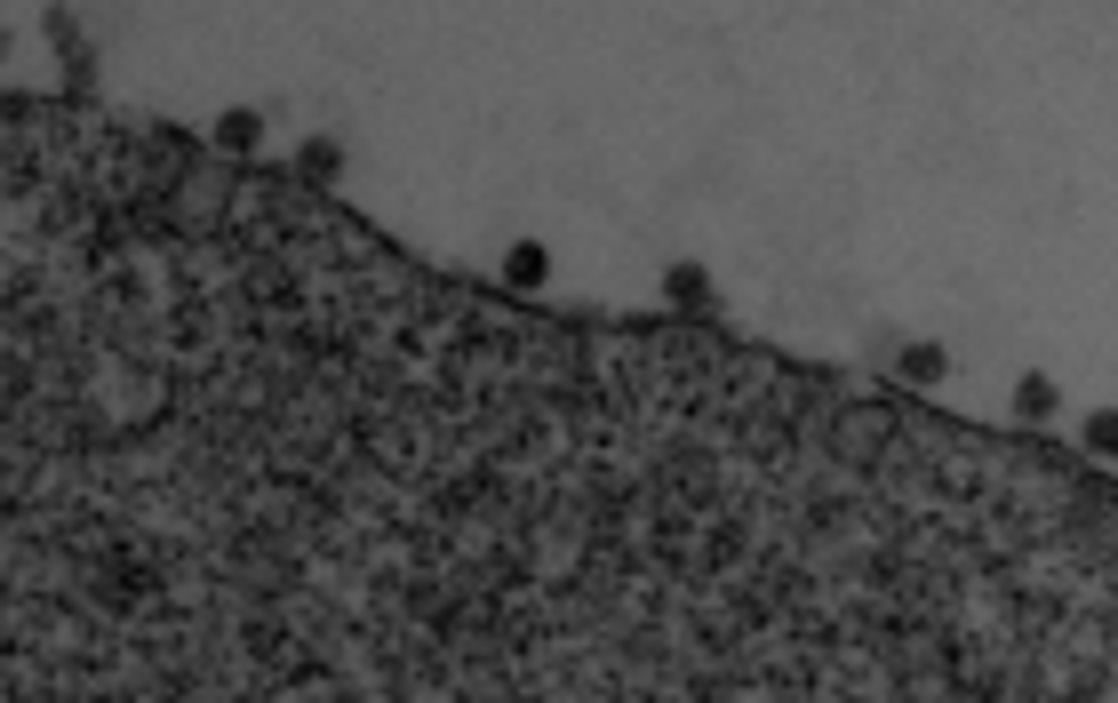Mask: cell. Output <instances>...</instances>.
I'll return each instance as SVG.
<instances>
[{
    "instance_id": "cell-3",
    "label": "cell",
    "mask_w": 1118,
    "mask_h": 703,
    "mask_svg": "<svg viewBox=\"0 0 1118 703\" xmlns=\"http://www.w3.org/2000/svg\"><path fill=\"white\" fill-rule=\"evenodd\" d=\"M1014 416H1023V424H1046V416H1055V384H1046V376H1023V384H1014Z\"/></svg>"
},
{
    "instance_id": "cell-2",
    "label": "cell",
    "mask_w": 1118,
    "mask_h": 703,
    "mask_svg": "<svg viewBox=\"0 0 1118 703\" xmlns=\"http://www.w3.org/2000/svg\"><path fill=\"white\" fill-rule=\"evenodd\" d=\"M544 273H552V256L535 248V241H520L512 264H503V280H512V288H544Z\"/></svg>"
},
{
    "instance_id": "cell-1",
    "label": "cell",
    "mask_w": 1118,
    "mask_h": 703,
    "mask_svg": "<svg viewBox=\"0 0 1118 703\" xmlns=\"http://www.w3.org/2000/svg\"><path fill=\"white\" fill-rule=\"evenodd\" d=\"M264 145V120L256 113H224L216 120V152H256Z\"/></svg>"
},
{
    "instance_id": "cell-6",
    "label": "cell",
    "mask_w": 1118,
    "mask_h": 703,
    "mask_svg": "<svg viewBox=\"0 0 1118 703\" xmlns=\"http://www.w3.org/2000/svg\"><path fill=\"white\" fill-rule=\"evenodd\" d=\"M663 288H671V296H680V305H703V296H711V280L695 273V264H680V273H671Z\"/></svg>"
},
{
    "instance_id": "cell-5",
    "label": "cell",
    "mask_w": 1118,
    "mask_h": 703,
    "mask_svg": "<svg viewBox=\"0 0 1118 703\" xmlns=\"http://www.w3.org/2000/svg\"><path fill=\"white\" fill-rule=\"evenodd\" d=\"M1087 448H1095V456H1118V408H1095V416H1087Z\"/></svg>"
},
{
    "instance_id": "cell-7",
    "label": "cell",
    "mask_w": 1118,
    "mask_h": 703,
    "mask_svg": "<svg viewBox=\"0 0 1118 703\" xmlns=\"http://www.w3.org/2000/svg\"><path fill=\"white\" fill-rule=\"evenodd\" d=\"M296 169L312 177V184H328V177H336V145H304V160H296Z\"/></svg>"
},
{
    "instance_id": "cell-4",
    "label": "cell",
    "mask_w": 1118,
    "mask_h": 703,
    "mask_svg": "<svg viewBox=\"0 0 1118 703\" xmlns=\"http://www.w3.org/2000/svg\"><path fill=\"white\" fill-rule=\"evenodd\" d=\"M943 368H951V360H943L935 344H911V352H903V384H935Z\"/></svg>"
}]
</instances>
